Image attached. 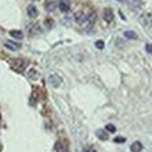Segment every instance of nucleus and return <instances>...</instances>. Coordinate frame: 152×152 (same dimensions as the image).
Here are the masks:
<instances>
[{"mask_svg": "<svg viewBox=\"0 0 152 152\" xmlns=\"http://www.w3.org/2000/svg\"><path fill=\"white\" fill-rule=\"evenodd\" d=\"M140 23L146 28H152V13L145 12L139 17Z\"/></svg>", "mask_w": 152, "mask_h": 152, "instance_id": "nucleus-1", "label": "nucleus"}, {"mask_svg": "<svg viewBox=\"0 0 152 152\" xmlns=\"http://www.w3.org/2000/svg\"><path fill=\"white\" fill-rule=\"evenodd\" d=\"M11 68L16 72H22L25 68V63L22 59H13L10 62Z\"/></svg>", "mask_w": 152, "mask_h": 152, "instance_id": "nucleus-2", "label": "nucleus"}, {"mask_svg": "<svg viewBox=\"0 0 152 152\" xmlns=\"http://www.w3.org/2000/svg\"><path fill=\"white\" fill-rule=\"evenodd\" d=\"M74 17H75L76 23H78V24H83V23H85L87 21H89V18H90V16L87 15L83 11H77V12H76Z\"/></svg>", "mask_w": 152, "mask_h": 152, "instance_id": "nucleus-3", "label": "nucleus"}, {"mask_svg": "<svg viewBox=\"0 0 152 152\" xmlns=\"http://www.w3.org/2000/svg\"><path fill=\"white\" fill-rule=\"evenodd\" d=\"M103 18L107 23H111L114 19V13L113 10L109 8H105L103 10Z\"/></svg>", "mask_w": 152, "mask_h": 152, "instance_id": "nucleus-4", "label": "nucleus"}, {"mask_svg": "<svg viewBox=\"0 0 152 152\" xmlns=\"http://www.w3.org/2000/svg\"><path fill=\"white\" fill-rule=\"evenodd\" d=\"M59 10L62 12H67L70 10V0H59Z\"/></svg>", "mask_w": 152, "mask_h": 152, "instance_id": "nucleus-5", "label": "nucleus"}, {"mask_svg": "<svg viewBox=\"0 0 152 152\" xmlns=\"http://www.w3.org/2000/svg\"><path fill=\"white\" fill-rule=\"evenodd\" d=\"M49 81H50V83L53 86V87H58L59 85L61 84V82H62V78L59 77L58 75H51V76H50V77H49Z\"/></svg>", "mask_w": 152, "mask_h": 152, "instance_id": "nucleus-6", "label": "nucleus"}, {"mask_svg": "<svg viewBox=\"0 0 152 152\" xmlns=\"http://www.w3.org/2000/svg\"><path fill=\"white\" fill-rule=\"evenodd\" d=\"M4 46L7 49H9V50H10L12 51H16V50H18L20 48H21V45H19L16 42H13V41H10V40L6 41L4 43Z\"/></svg>", "mask_w": 152, "mask_h": 152, "instance_id": "nucleus-7", "label": "nucleus"}, {"mask_svg": "<svg viewBox=\"0 0 152 152\" xmlns=\"http://www.w3.org/2000/svg\"><path fill=\"white\" fill-rule=\"evenodd\" d=\"M96 136H97L100 140H102V141L107 140V139H108V137H109V136H108V134H107L104 130H103V129H99V130L96 131Z\"/></svg>", "mask_w": 152, "mask_h": 152, "instance_id": "nucleus-8", "label": "nucleus"}, {"mask_svg": "<svg viewBox=\"0 0 152 152\" xmlns=\"http://www.w3.org/2000/svg\"><path fill=\"white\" fill-rule=\"evenodd\" d=\"M56 7H57V4L55 1H52V0H48L47 2H46L45 4V9L47 11L49 12H52V11H54L56 10Z\"/></svg>", "mask_w": 152, "mask_h": 152, "instance_id": "nucleus-9", "label": "nucleus"}, {"mask_svg": "<svg viewBox=\"0 0 152 152\" xmlns=\"http://www.w3.org/2000/svg\"><path fill=\"white\" fill-rule=\"evenodd\" d=\"M27 15L30 18H36L38 15V11H37V8H36L35 6H33V5L28 6V8H27Z\"/></svg>", "mask_w": 152, "mask_h": 152, "instance_id": "nucleus-10", "label": "nucleus"}, {"mask_svg": "<svg viewBox=\"0 0 152 152\" xmlns=\"http://www.w3.org/2000/svg\"><path fill=\"white\" fill-rule=\"evenodd\" d=\"M132 152H141L143 149V145L139 141H135L132 144V146L130 148Z\"/></svg>", "mask_w": 152, "mask_h": 152, "instance_id": "nucleus-11", "label": "nucleus"}, {"mask_svg": "<svg viewBox=\"0 0 152 152\" xmlns=\"http://www.w3.org/2000/svg\"><path fill=\"white\" fill-rule=\"evenodd\" d=\"M10 35L16 39H22L23 37V33L21 30H11L10 31Z\"/></svg>", "mask_w": 152, "mask_h": 152, "instance_id": "nucleus-12", "label": "nucleus"}, {"mask_svg": "<svg viewBox=\"0 0 152 152\" xmlns=\"http://www.w3.org/2000/svg\"><path fill=\"white\" fill-rule=\"evenodd\" d=\"M124 37H127L128 39H136L137 34L134 31H125L124 32Z\"/></svg>", "mask_w": 152, "mask_h": 152, "instance_id": "nucleus-13", "label": "nucleus"}, {"mask_svg": "<svg viewBox=\"0 0 152 152\" xmlns=\"http://www.w3.org/2000/svg\"><path fill=\"white\" fill-rule=\"evenodd\" d=\"M95 47L98 50H103L104 48V42L103 40H97L95 42Z\"/></svg>", "mask_w": 152, "mask_h": 152, "instance_id": "nucleus-14", "label": "nucleus"}, {"mask_svg": "<svg viewBox=\"0 0 152 152\" xmlns=\"http://www.w3.org/2000/svg\"><path fill=\"white\" fill-rule=\"evenodd\" d=\"M125 141H126V139H125V138L122 137V136H117L116 138H114V142H116L118 144H122Z\"/></svg>", "mask_w": 152, "mask_h": 152, "instance_id": "nucleus-15", "label": "nucleus"}, {"mask_svg": "<svg viewBox=\"0 0 152 152\" xmlns=\"http://www.w3.org/2000/svg\"><path fill=\"white\" fill-rule=\"evenodd\" d=\"M32 32H33V34H37V33L40 32V28H39V26L33 25V28L30 29V34H32Z\"/></svg>", "mask_w": 152, "mask_h": 152, "instance_id": "nucleus-16", "label": "nucleus"}, {"mask_svg": "<svg viewBox=\"0 0 152 152\" xmlns=\"http://www.w3.org/2000/svg\"><path fill=\"white\" fill-rule=\"evenodd\" d=\"M105 129H107V131H109L110 133H115L116 132V127L113 124H107V126H105Z\"/></svg>", "mask_w": 152, "mask_h": 152, "instance_id": "nucleus-17", "label": "nucleus"}, {"mask_svg": "<svg viewBox=\"0 0 152 152\" xmlns=\"http://www.w3.org/2000/svg\"><path fill=\"white\" fill-rule=\"evenodd\" d=\"M146 50L148 53L152 55V44H147L146 45Z\"/></svg>", "mask_w": 152, "mask_h": 152, "instance_id": "nucleus-18", "label": "nucleus"}, {"mask_svg": "<svg viewBox=\"0 0 152 152\" xmlns=\"http://www.w3.org/2000/svg\"><path fill=\"white\" fill-rule=\"evenodd\" d=\"M83 152H97V151L95 150V148H94L89 147V148H86L84 149V151H83Z\"/></svg>", "mask_w": 152, "mask_h": 152, "instance_id": "nucleus-19", "label": "nucleus"}, {"mask_svg": "<svg viewBox=\"0 0 152 152\" xmlns=\"http://www.w3.org/2000/svg\"><path fill=\"white\" fill-rule=\"evenodd\" d=\"M118 1L121 3H125V2H127V0H118Z\"/></svg>", "mask_w": 152, "mask_h": 152, "instance_id": "nucleus-20", "label": "nucleus"}, {"mask_svg": "<svg viewBox=\"0 0 152 152\" xmlns=\"http://www.w3.org/2000/svg\"><path fill=\"white\" fill-rule=\"evenodd\" d=\"M63 152H69V151H68L67 149H64V150H63Z\"/></svg>", "mask_w": 152, "mask_h": 152, "instance_id": "nucleus-21", "label": "nucleus"}, {"mask_svg": "<svg viewBox=\"0 0 152 152\" xmlns=\"http://www.w3.org/2000/svg\"><path fill=\"white\" fill-rule=\"evenodd\" d=\"M33 1H37V0H33Z\"/></svg>", "mask_w": 152, "mask_h": 152, "instance_id": "nucleus-22", "label": "nucleus"}]
</instances>
